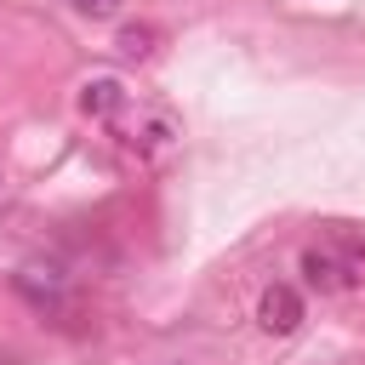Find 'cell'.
I'll return each mask as SVG.
<instances>
[{"label":"cell","instance_id":"6da1fadb","mask_svg":"<svg viewBox=\"0 0 365 365\" xmlns=\"http://www.w3.org/2000/svg\"><path fill=\"white\" fill-rule=\"evenodd\" d=\"M302 279L314 291H348L365 279V251L359 245H342V240H319L302 251Z\"/></svg>","mask_w":365,"mask_h":365},{"label":"cell","instance_id":"3957f363","mask_svg":"<svg viewBox=\"0 0 365 365\" xmlns=\"http://www.w3.org/2000/svg\"><path fill=\"white\" fill-rule=\"evenodd\" d=\"M17 291H23L34 308L63 302V268H57V262H23V268H17Z\"/></svg>","mask_w":365,"mask_h":365},{"label":"cell","instance_id":"7a4b0ae2","mask_svg":"<svg viewBox=\"0 0 365 365\" xmlns=\"http://www.w3.org/2000/svg\"><path fill=\"white\" fill-rule=\"evenodd\" d=\"M257 325H262L268 336H291V331L302 325V297H297L291 285H268V291L257 297Z\"/></svg>","mask_w":365,"mask_h":365},{"label":"cell","instance_id":"8992f818","mask_svg":"<svg viewBox=\"0 0 365 365\" xmlns=\"http://www.w3.org/2000/svg\"><path fill=\"white\" fill-rule=\"evenodd\" d=\"M74 6H80V11H91V17H108L120 0H74Z\"/></svg>","mask_w":365,"mask_h":365},{"label":"cell","instance_id":"5b68a950","mask_svg":"<svg viewBox=\"0 0 365 365\" xmlns=\"http://www.w3.org/2000/svg\"><path fill=\"white\" fill-rule=\"evenodd\" d=\"M120 46H125L131 57H143V51H148V29H125V40H120Z\"/></svg>","mask_w":365,"mask_h":365},{"label":"cell","instance_id":"277c9868","mask_svg":"<svg viewBox=\"0 0 365 365\" xmlns=\"http://www.w3.org/2000/svg\"><path fill=\"white\" fill-rule=\"evenodd\" d=\"M120 103H125L120 80H86V86H80V108H86V114H97V120H108Z\"/></svg>","mask_w":365,"mask_h":365}]
</instances>
